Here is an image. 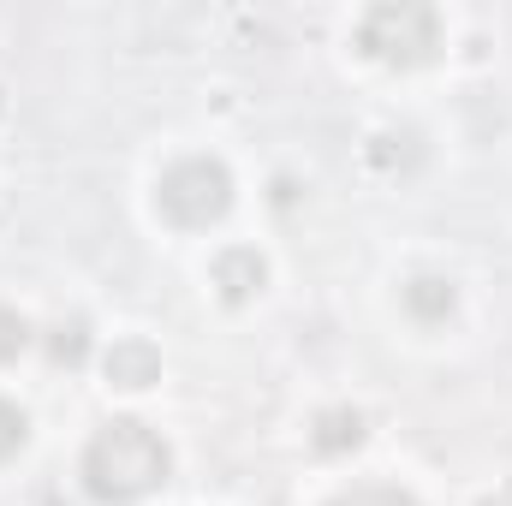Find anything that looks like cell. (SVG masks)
Listing matches in <instances>:
<instances>
[{"instance_id": "11", "label": "cell", "mask_w": 512, "mask_h": 506, "mask_svg": "<svg viewBox=\"0 0 512 506\" xmlns=\"http://www.w3.org/2000/svg\"><path fill=\"white\" fill-rule=\"evenodd\" d=\"M328 506H417L405 489H387V483H364V489H346V495H334Z\"/></svg>"}, {"instance_id": "2", "label": "cell", "mask_w": 512, "mask_h": 506, "mask_svg": "<svg viewBox=\"0 0 512 506\" xmlns=\"http://www.w3.org/2000/svg\"><path fill=\"white\" fill-rule=\"evenodd\" d=\"M155 215L179 233H209L233 215V173L215 155H185L155 179Z\"/></svg>"}, {"instance_id": "13", "label": "cell", "mask_w": 512, "mask_h": 506, "mask_svg": "<svg viewBox=\"0 0 512 506\" xmlns=\"http://www.w3.org/2000/svg\"><path fill=\"white\" fill-rule=\"evenodd\" d=\"M0 120H6V84H0Z\"/></svg>"}, {"instance_id": "3", "label": "cell", "mask_w": 512, "mask_h": 506, "mask_svg": "<svg viewBox=\"0 0 512 506\" xmlns=\"http://www.w3.org/2000/svg\"><path fill=\"white\" fill-rule=\"evenodd\" d=\"M358 48L393 66V72H417L441 54V12L423 6V0H382L358 18Z\"/></svg>"}, {"instance_id": "12", "label": "cell", "mask_w": 512, "mask_h": 506, "mask_svg": "<svg viewBox=\"0 0 512 506\" xmlns=\"http://www.w3.org/2000/svg\"><path fill=\"white\" fill-rule=\"evenodd\" d=\"M84 352H90L84 322H72V328H60V334H54V364H84Z\"/></svg>"}, {"instance_id": "7", "label": "cell", "mask_w": 512, "mask_h": 506, "mask_svg": "<svg viewBox=\"0 0 512 506\" xmlns=\"http://www.w3.org/2000/svg\"><path fill=\"white\" fill-rule=\"evenodd\" d=\"M364 411H352V405H328V411H316V423H310V447L322 453V459H340V453H358L364 447Z\"/></svg>"}, {"instance_id": "1", "label": "cell", "mask_w": 512, "mask_h": 506, "mask_svg": "<svg viewBox=\"0 0 512 506\" xmlns=\"http://www.w3.org/2000/svg\"><path fill=\"white\" fill-rule=\"evenodd\" d=\"M78 471H84V489L102 506H131V501H143V495H155V489L167 483L173 453H167V441H161L149 423L114 417V423H102V429L90 435Z\"/></svg>"}, {"instance_id": "10", "label": "cell", "mask_w": 512, "mask_h": 506, "mask_svg": "<svg viewBox=\"0 0 512 506\" xmlns=\"http://www.w3.org/2000/svg\"><path fill=\"white\" fill-rule=\"evenodd\" d=\"M24 346H30V322H24L18 310H6V304H0V364H18V358H24Z\"/></svg>"}, {"instance_id": "8", "label": "cell", "mask_w": 512, "mask_h": 506, "mask_svg": "<svg viewBox=\"0 0 512 506\" xmlns=\"http://www.w3.org/2000/svg\"><path fill=\"white\" fill-rule=\"evenodd\" d=\"M411 155H417V137H411V131H376V137L364 143V167L382 173V179H399V173L411 167Z\"/></svg>"}, {"instance_id": "14", "label": "cell", "mask_w": 512, "mask_h": 506, "mask_svg": "<svg viewBox=\"0 0 512 506\" xmlns=\"http://www.w3.org/2000/svg\"><path fill=\"white\" fill-rule=\"evenodd\" d=\"M483 506H512V495H501V501H483Z\"/></svg>"}, {"instance_id": "6", "label": "cell", "mask_w": 512, "mask_h": 506, "mask_svg": "<svg viewBox=\"0 0 512 506\" xmlns=\"http://www.w3.org/2000/svg\"><path fill=\"white\" fill-rule=\"evenodd\" d=\"M399 304H405L411 322L435 328V322H447V316L459 310V286H453L447 274H411V280L399 286Z\"/></svg>"}, {"instance_id": "9", "label": "cell", "mask_w": 512, "mask_h": 506, "mask_svg": "<svg viewBox=\"0 0 512 506\" xmlns=\"http://www.w3.org/2000/svg\"><path fill=\"white\" fill-rule=\"evenodd\" d=\"M24 441H30V417H24L12 399H0V465H6V459H18V453H24Z\"/></svg>"}, {"instance_id": "5", "label": "cell", "mask_w": 512, "mask_h": 506, "mask_svg": "<svg viewBox=\"0 0 512 506\" xmlns=\"http://www.w3.org/2000/svg\"><path fill=\"white\" fill-rule=\"evenodd\" d=\"M209 280H215L221 304H251L256 292L268 286V256L256 251V245H227L209 262Z\"/></svg>"}, {"instance_id": "4", "label": "cell", "mask_w": 512, "mask_h": 506, "mask_svg": "<svg viewBox=\"0 0 512 506\" xmlns=\"http://www.w3.org/2000/svg\"><path fill=\"white\" fill-rule=\"evenodd\" d=\"M102 376H108V387H120V393H143V387H155V381H161V346L143 340V334L114 340V346L102 352Z\"/></svg>"}]
</instances>
